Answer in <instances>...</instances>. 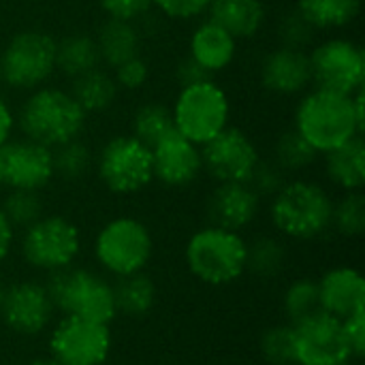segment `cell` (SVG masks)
<instances>
[{
	"label": "cell",
	"instance_id": "6da1fadb",
	"mask_svg": "<svg viewBox=\"0 0 365 365\" xmlns=\"http://www.w3.org/2000/svg\"><path fill=\"white\" fill-rule=\"evenodd\" d=\"M364 90L355 94H338L323 88H310L302 94L295 107L293 128L319 152V156H323L364 135Z\"/></svg>",
	"mask_w": 365,
	"mask_h": 365
},
{
	"label": "cell",
	"instance_id": "7a4b0ae2",
	"mask_svg": "<svg viewBox=\"0 0 365 365\" xmlns=\"http://www.w3.org/2000/svg\"><path fill=\"white\" fill-rule=\"evenodd\" d=\"M334 197L331 192L306 178L287 180L269 199V222L282 240L314 242L331 231Z\"/></svg>",
	"mask_w": 365,
	"mask_h": 365
},
{
	"label": "cell",
	"instance_id": "3957f363",
	"mask_svg": "<svg viewBox=\"0 0 365 365\" xmlns=\"http://www.w3.org/2000/svg\"><path fill=\"white\" fill-rule=\"evenodd\" d=\"M15 122L24 139L53 150L73 139H81L88 113L79 107L71 90L45 83L28 92L15 113Z\"/></svg>",
	"mask_w": 365,
	"mask_h": 365
},
{
	"label": "cell",
	"instance_id": "277c9868",
	"mask_svg": "<svg viewBox=\"0 0 365 365\" xmlns=\"http://www.w3.org/2000/svg\"><path fill=\"white\" fill-rule=\"evenodd\" d=\"M248 240L244 233L216 225L197 229L184 246V263L190 276L207 287L220 289L246 274Z\"/></svg>",
	"mask_w": 365,
	"mask_h": 365
},
{
	"label": "cell",
	"instance_id": "5b68a950",
	"mask_svg": "<svg viewBox=\"0 0 365 365\" xmlns=\"http://www.w3.org/2000/svg\"><path fill=\"white\" fill-rule=\"evenodd\" d=\"M45 287L60 317H75L101 325H111L118 319L113 282L94 269L73 265L49 274Z\"/></svg>",
	"mask_w": 365,
	"mask_h": 365
},
{
	"label": "cell",
	"instance_id": "8992f818",
	"mask_svg": "<svg viewBox=\"0 0 365 365\" xmlns=\"http://www.w3.org/2000/svg\"><path fill=\"white\" fill-rule=\"evenodd\" d=\"M92 252L96 265L111 278L145 272L154 257V235L137 216H115L94 235Z\"/></svg>",
	"mask_w": 365,
	"mask_h": 365
},
{
	"label": "cell",
	"instance_id": "52a82bcc",
	"mask_svg": "<svg viewBox=\"0 0 365 365\" xmlns=\"http://www.w3.org/2000/svg\"><path fill=\"white\" fill-rule=\"evenodd\" d=\"M83 248L81 229L62 214H43L19 237L24 263L38 274H56L77 263Z\"/></svg>",
	"mask_w": 365,
	"mask_h": 365
},
{
	"label": "cell",
	"instance_id": "ba28073f",
	"mask_svg": "<svg viewBox=\"0 0 365 365\" xmlns=\"http://www.w3.org/2000/svg\"><path fill=\"white\" fill-rule=\"evenodd\" d=\"M173 128L192 141L205 145L231 122V98L227 90L212 79L182 86L171 105Z\"/></svg>",
	"mask_w": 365,
	"mask_h": 365
},
{
	"label": "cell",
	"instance_id": "9c48e42d",
	"mask_svg": "<svg viewBox=\"0 0 365 365\" xmlns=\"http://www.w3.org/2000/svg\"><path fill=\"white\" fill-rule=\"evenodd\" d=\"M58 38L47 30L26 28L15 32L0 51L2 83L19 92L45 86L56 73Z\"/></svg>",
	"mask_w": 365,
	"mask_h": 365
},
{
	"label": "cell",
	"instance_id": "30bf717a",
	"mask_svg": "<svg viewBox=\"0 0 365 365\" xmlns=\"http://www.w3.org/2000/svg\"><path fill=\"white\" fill-rule=\"evenodd\" d=\"M94 171L98 182L111 195H139L154 182L152 150L139 139H135L130 133L113 135L96 152Z\"/></svg>",
	"mask_w": 365,
	"mask_h": 365
},
{
	"label": "cell",
	"instance_id": "8fae6325",
	"mask_svg": "<svg viewBox=\"0 0 365 365\" xmlns=\"http://www.w3.org/2000/svg\"><path fill=\"white\" fill-rule=\"evenodd\" d=\"M312 86L338 94H355L365 86V51L346 36H329L308 49Z\"/></svg>",
	"mask_w": 365,
	"mask_h": 365
},
{
	"label": "cell",
	"instance_id": "7c38bea8",
	"mask_svg": "<svg viewBox=\"0 0 365 365\" xmlns=\"http://www.w3.org/2000/svg\"><path fill=\"white\" fill-rule=\"evenodd\" d=\"M113 351L111 325L60 317L47 336V355L60 365H105Z\"/></svg>",
	"mask_w": 365,
	"mask_h": 365
},
{
	"label": "cell",
	"instance_id": "4fadbf2b",
	"mask_svg": "<svg viewBox=\"0 0 365 365\" xmlns=\"http://www.w3.org/2000/svg\"><path fill=\"white\" fill-rule=\"evenodd\" d=\"M53 302L41 280H17L6 287L0 319L9 331L21 338H36L53 325Z\"/></svg>",
	"mask_w": 365,
	"mask_h": 365
},
{
	"label": "cell",
	"instance_id": "5bb4252c",
	"mask_svg": "<svg viewBox=\"0 0 365 365\" xmlns=\"http://www.w3.org/2000/svg\"><path fill=\"white\" fill-rule=\"evenodd\" d=\"M261 158L263 156L255 139L246 130L231 124L201 145L203 173H207L216 184L248 182Z\"/></svg>",
	"mask_w": 365,
	"mask_h": 365
},
{
	"label": "cell",
	"instance_id": "9a60e30c",
	"mask_svg": "<svg viewBox=\"0 0 365 365\" xmlns=\"http://www.w3.org/2000/svg\"><path fill=\"white\" fill-rule=\"evenodd\" d=\"M351 359L340 319L321 310L293 325V364L338 365Z\"/></svg>",
	"mask_w": 365,
	"mask_h": 365
},
{
	"label": "cell",
	"instance_id": "2e32d148",
	"mask_svg": "<svg viewBox=\"0 0 365 365\" xmlns=\"http://www.w3.org/2000/svg\"><path fill=\"white\" fill-rule=\"evenodd\" d=\"M0 173L4 188L43 192L56 180L51 148L24 137L11 139L0 148Z\"/></svg>",
	"mask_w": 365,
	"mask_h": 365
},
{
	"label": "cell",
	"instance_id": "e0dca14e",
	"mask_svg": "<svg viewBox=\"0 0 365 365\" xmlns=\"http://www.w3.org/2000/svg\"><path fill=\"white\" fill-rule=\"evenodd\" d=\"M152 150L154 182L167 188H188L203 175L201 148L171 130Z\"/></svg>",
	"mask_w": 365,
	"mask_h": 365
},
{
	"label": "cell",
	"instance_id": "ac0fdd59",
	"mask_svg": "<svg viewBox=\"0 0 365 365\" xmlns=\"http://www.w3.org/2000/svg\"><path fill=\"white\" fill-rule=\"evenodd\" d=\"M263 207V199L248 182H220L212 188L205 201L207 225L244 233L255 225Z\"/></svg>",
	"mask_w": 365,
	"mask_h": 365
},
{
	"label": "cell",
	"instance_id": "d6986e66",
	"mask_svg": "<svg viewBox=\"0 0 365 365\" xmlns=\"http://www.w3.org/2000/svg\"><path fill=\"white\" fill-rule=\"evenodd\" d=\"M259 81L274 96H302L312 88L308 51L282 45L269 49L259 64Z\"/></svg>",
	"mask_w": 365,
	"mask_h": 365
},
{
	"label": "cell",
	"instance_id": "ffe728a7",
	"mask_svg": "<svg viewBox=\"0 0 365 365\" xmlns=\"http://www.w3.org/2000/svg\"><path fill=\"white\" fill-rule=\"evenodd\" d=\"M317 282L323 312L344 321L346 317L365 310V280L357 267H331L317 278Z\"/></svg>",
	"mask_w": 365,
	"mask_h": 365
},
{
	"label": "cell",
	"instance_id": "44dd1931",
	"mask_svg": "<svg viewBox=\"0 0 365 365\" xmlns=\"http://www.w3.org/2000/svg\"><path fill=\"white\" fill-rule=\"evenodd\" d=\"M237 45L240 41L235 36H231L225 28L205 17L195 26L188 38V56L210 75H216L227 71L235 62Z\"/></svg>",
	"mask_w": 365,
	"mask_h": 365
},
{
	"label": "cell",
	"instance_id": "7402d4cb",
	"mask_svg": "<svg viewBox=\"0 0 365 365\" xmlns=\"http://www.w3.org/2000/svg\"><path fill=\"white\" fill-rule=\"evenodd\" d=\"M207 19L216 21L237 41H250L263 30L267 6L263 0H214Z\"/></svg>",
	"mask_w": 365,
	"mask_h": 365
},
{
	"label": "cell",
	"instance_id": "603a6c76",
	"mask_svg": "<svg viewBox=\"0 0 365 365\" xmlns=\"http://www.w3.org/2000/svg\"><path fill=\"white\" fill-rule=\"evenodd\" d=\"M323 169L331 186L342 192L361 190L365 186L364 135L323 154Z\"/></svg>",
	"mask_w": 365,
	"mask_h": 365
},
{
	"label": "cell",
	"instance_id": "cb8c5ba5",
	"mask_svg": "<svg viewBox=\"0 0 365 365\" xmlns=\"http://www.w3.org/2000/svg\"><path fill=\"white\" fill-rule=\"evenodd\" d=\"M96 47L101 56V64L105 68H115L128 58H135L141 53V32L135 26V21H122V19H109L98 26L96 34Z\"/></svg>",
	"mask_w": 365,
	"mask_h": 365
},
{
	"label": "cell",
	"instance_id": "d4e9b609",
	"mask_svg": "<svg viewBox=\"0 0 365 365\" xmlns=\"http://www.w3.org/2000/svg\"><path fill=\"white\" fill-rule=\"evenodd\" d=\"M113 293H115L118 317L122 314L128 319L148 317L158 302V287L148 272L118 278L113 282Z\"/></svg>",
	"mask_w": 365,
	"mask_h": 365
},
{
	"label": "cell",
	"instance_id": "484cf974",
	"mask_svg": "<svg viewBox=\"0 0 365 365\" xmlns=\"http://www.w3.org/2000/svg\"><path fill=\"white\" fill-rule=\"evenodd\" d=\"M68 90L88 115L107 111L120 94L111 71L105 66H96L92 71L71 79Z\"/></svg>",
	"mask_w": 365,
	"mask_h": 365
},
{
	"label": "cell",
	"instance_id": "4316f807",
	"mask_svg": "<svg viewBox=\"0 0 365 365\" xmlns=\"http://www.w3.org/2000/svg\"><path fill=\"white\" fill-rule=\"evenodd\" d=\"M101 64L98 47L94 34L71 32L62 36L56 45V73H62L68 79H75Z\"/></svg>",
	"mask_w": 365,
	"mask_h": 365
},
{
	"label": "cell",
	"instance_id": "83f0119b",
	"mask_svg": "<svg viewBox=\"0 0 365 365\" xmlns=\"http://www.w3.org/2000/svg\"><path fill=\"white\" fill-rule=\"evenodd\" d=\"M293 6L314 26L317 32L349 28L361 13V0H295Z\"/></svg>",
	"mask_w": 365,
	"mask_h": 365
},
{
	"label": "cell",
	"instance_id": "f1b7e54d",
	"mask_svg": "<svg viewBox=\"0 0 365 365\" xmlns=\"http://www.w3.org/2000/svg\"><path fill=\"white\" fill-rule=\"evenodd\" d=\"M289 265V248L280 235H259L248 242L246 274L261 280L278 278Z\"/></svg>",
	"mask_w": 365,
	"mask_h": 365
},
{
	"label": "cell",
	"instance_id": "f546056e",
	"mask_svg": "<svg viewBox=\"0 0 365 365\" xmlns=\"http://www.w3.org/2000/svg\"><path fill=\"white\" fill-rule=\"evenodd\" d=\"M272 160L287 175H293L314 167V163L319 160V152L291 126L276 137L272 148Z\"/></svg>",
	"mask_w": 365,
	"mask_h": 365
},
{
	"label": "cell",
	"instance_id": "4dcf8cb0",
	"mask_svg": "<svg viewBox=\"0 0 365 365\" xmlns=\"http://www.w3.org/2000/svg\"><path fill=\"white\" fill-rule=\"evenodd\" d=\"M171 130H175L173 115H171V107H167L165 103L150 101L135 109L130 120V135L141 143H145L148 148L156 145Z\"/></svg>",
	"mask_w": 365,
	"mask_h": 365
},
{
	"label": "cell",
	"instance_id": "1f68e13d",
	"mask_svg": "<svg viewBox=\"0 0 365 365\" xmlns=\"http://www.w3.org/2000/svg\"><path fill=\"white\" fill-rule=\"evenodd\" d=\"M282 312L287 317V323L297 325L312 314L321 312V299H319V282L310 276H299L289 282V287L282 293Z\"/></svg>",
	"mask_w": 365,
	"mask_h": 365
},
{
	"label": "cell",
	"instance_id": "d6a6232c",
	"mask_svg": "<svg viewBox=\"0 0 365 365\" xmlns=\"http://www.w3.org/2000/svg\"><path fill=\"white\" fill-rule=\"evenodd\" d=\"M53 154V173L64 182H79L94 169V154L81 141L73 139L51 150Z\"/></svg>",
	"mask_w": 365,
	"mask_h": 365
},
{
	"label": "cell",
	"instance_id": "836d02e7",
	"mask_svg": "<svg viewBox=\"0 0 365 365\" xmlns=\"http://www.w3.org/2000/svg\"><path fill=\"white\" fill-rule=\"evenodd\" d=\"M331 231L346 240H357L365 233V197L361 190L342 192L340 199H334L331 212Z\"/></svg>",
	"mask_w": 365,
	"mask_h": 365
},
{
	"label": "cell",
	"instance_id": "e575fe53",
	"mask_svg": "<svg viewBox=\"0 0 365 365\" xmlns=\"http://www.w3.org/2000/svg\"><path fill=\"white\" fill-rule=\"evenodd\" d=\"M0 210L15 231H24L45 214V199L38 190H6Z\"/></svg>",
	"mask_w": 365,
	"mask_h": 365
},
{
	"label": "cell",
	"instance_id": "d590c367",
	"mask_svg": "<svg viewBox=\"0 0 365 365\" xmlns=\"http://www.w3.org/2000/svg\"><path fill=\"white\" fill-rule=\"evenodd\" d=\"M276 36H278V45H282V47L308 51V49L314 45L317 30H314V26H312V24L293 6V9L284 11V13L278 17Z\"/></svg>",
	"mask_w": 365,
	"mask_h": 365
},
{
	"label": "cell",
	"instance_id": "8d00e7d4",
	"mask_svg": "<svg viewBox=\"0 0 365 365\" xmlns=\"http://www.w3.org/2000/svg\"><path fill=\"white\" fill-rule=\"evenodd\" d=\"M259 353L267 365L293 364V325L276 323L261 334Z\"/></svg>",
	"mask_w": 365,
	"mask_h": 365
},
{
	"label": "cell",
	"instance_id": "74e56055",
	"mask_svg": "<svg viewBox=\"0 0 365 365\" xmlns=\"http://www.w3.org/2000/svg\"><path fill=\"white\" fill-rule=\"evenodd\" d=\"M287 180H289V175L272 158H261L248 178V186L261 199H272L287 184Z\"/></svg>",
	"mask_w": 365,
	"mask_h": 365
},
{
	"label": "cell",
	"instance_id": "f35d334b",
	"mask_svg": "<svg viewBox=\"0 0 365 365\" xmlns=\"http://www.w3.org/2000/svg\"><path fill=\"white\" fill-rule=\"evenodd\" d=\"M111 75L115 79V86L118 90H124V92H137L141 90L148 79H150V64L148 60L139 53L135 58H128L124 60L122 64H118L115 68H111Z\"/></svg>",
	"mask_w": 365,
	"mask_h": 365
},
{
	"label": "cell",
	"instance_id": "ab89813d",
	"mask_svg": "<svg viewBox=\"0 0 365 365\" xmlns=\"http://www.w3.org/2000/svg\"><path fill=\"white\" fill-rule=\"evenodd\" d=\"M212 2L214 0H154V9L173 21H192L207 15Z\"/></svg>",
	"mask_w": 365,
	"mask_h": 365
},
{
	"label": "cell",
	"instance_id": "60d3db41",
	"mask_svg": "<svg viewBox=\"0 0 365 365\" xmlns=\"http://www.w3.org/2000/svg\"><path fill=\"white\" fill-rule=\"evenodd\" d=\"M98 6L109 19L137 21L154 9V0H98Z\"/></svg>",
	"mask_w": 365,
	"mask_h": 365
},
{
	"label": "cell",
	"instance_id": "b9f144b4",
	"mask_svg": "<svg viewBox=\"0 0 365 365\" xmlns=\"http://www.w3.org/2000/svg\"><path fill=\"white\" fill-rule=\"evenodd\" d=\"M344 338L355 361H361L365 355V310H359L342 321Z\"/></svg>",
	"mask_w": 365,
	"mask_h": 365
},
{
	"label": "cell",
	"instance_id": "7bdbcfd3",
	"mask_svg": "<svg viewBox=\"0 0 365 365\" xmlns=\"http://www.w3.org/2000/svg\"><path fill=\"white\" fill-rule=\"evenodd\" d=\"M212 77L214 75H210L203 66H199L190 56H186L175 68V79H178L180 88L190 86V83H199V81H205V79H212Z\"/></svg>",
	"mask_w": 365,
	"mask_h": 365
},
{
	"label": "cell",
	"instance_id": "ee69618b",
	"mask_svg": "<svg viewBox=\"0 0 365 365\" xmlns=\"http://www.w3.org/2000/svg\"><path fill=\"white\" fill-rule=\"evenodd\" d=\"M17 128L15 122V111L11 109V105L0 96V148L4 143H9L13 139V133Z\"/></svg>",
	"mask_w": 365,
	"mask_h": 365
},
{
	"label": "cell",
	"instance_id": "f6af8a7d",
	"mask_svg": "<svg viewBox=\"0 0 365 365\" xmlns=\"http://www.w3.org/2000/svg\"><path fill=\"white\" fill-rule=\"evenodd\" d=\"M15 240H17V231L13 229V225L6 220V216L0 210V265L11 257Z\"/></svg>",
	"mask_w": 365,
	"mask_h": 365
},
{
	"label": "cell",
	"instance_id": "bcb514c9",
	"mask_svg": "<svg viewBox=\"0 0 365 365\" xmlns=\"http://www.w3.org/2000/svg\"><path fill=\"white\" fill-rule=\"evenodd\" d=\"M26 365H60L58 361H53L49 355L47 357H36V359H32V361H28Z\"/></svg>",
	"mask_w": 365,
	"mask_h": 365
},
{
	"label": "cell",
	"instance_id": "7dc6e473",
	"mask_svg": "<svg viewBox=\"0 0 365 365\" xmlns=\"http://www.w3.org/2000/svg\"><path fill=\"white\" fill-rule=\"evenodd\" d=\"M4 291H6V287L2 284V280H0V306H2V297H4Z\"/></svg>",
	"mask_w": 365,
	"mask_h": 365
},
{
	"label": "cell",
	"instance_id": "c3c4849f",
	"mask_svg": "<svg viewBox=\"0 0 365 365\" xmlns=\"http://www.w3.org/2000/svg\"><path fill=\"white\" fill-rule=\"evenodd\" d=\"M338 365H355V361L351 359V361H344V364H338Z\"/></svg>",
	"mask_w": 365,
	"mask_h": 365
},
{
	"label": "cell",
	"instance_id": "681fc988",
	"mask_svg": "<svg viewBox=\"0 0 365 365\" xmlns=\"http://www.w3.org/2000/svg\"><path fill=\"white\" fill-rule=\"evenodd\" d=\"M4 186H2V173H0V190H2Z\"/></svg>",
	"mask_w": 365,
	"mask_h": 365
},
{
	"label": "cell",
	"instance_id": "f907efd6",
	"mask_svg": "<svg viewBox=\"0 0 365 365\" xmlns=\"http://www.w3.org/2000/svg\"><path fill=\"white\" fill-rule=\"evenodd\" d=\"M0 86H2V71H0Z\"/></svg>",
	"mask_w": 365,
	"mask_h": 365
},
{
	"label": "cell",
	"instance_id": "816d5d0a",
	"mask_svg": "<svg viewBox=\"0 0 365 365\" xmlns=\"http://www.w3.org/2000/svg\"><path fill=\"white\" fill-rule=\"evenodd\" d=\"M289 365H297V364H289Z\"/></svg>",
	"mask_w": 365,
	"mask_h": 365
}]
</instances>
